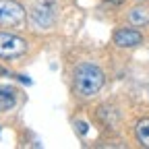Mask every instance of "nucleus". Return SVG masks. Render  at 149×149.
I'll return each mask as SVG.
<instances>
[{"label": "nucleus", "mask_w": 149, "mask_h": 149, "mask_svg": "<svg viewBox=\"0 0 149 149\" xmlns=\"http://www.w3.org/2000/svg\"><path fill=\"white\" fill-rule=\"evenodd\" d=\"M72 85L77 95L81 97H91L102 89L104 85V72L93 66V64H79L72 72Z\"/></svg>", "instance_id": "f257e3e1"}, {"label": "nucleus", "mask_w": 149, "mask_h": 149, "mask_svg": "<svg viewBox=\"0 0 149 149\" xmlns=\"http://www.w3.org/2000/svg\"><path fill=\"white\" fill-rule=\"evenodd\" d=\"M27 52L25 40L13 33H0V58H15Z\"/></svg>", "instance_id": "f03ea898"}, {"label": "nucleus", "mask_w": 149, "mask_h": 149, "mask_svg": "<svg viewBox=\"0 0 149 149\" xmlns=\"http://www.w3.org/2000/svg\"><path fill=\"white\" fill-rule=\"evenodd\" d=\"M25 19L23 6L15 0H0V25H19Z\"/></svg>", "instance_id": "7ed1b4c3"}, {"label": "nucleus", "mask_w": 149, "mask_h": 149, "mask_svg": "<svg viewBox=\"0 0 149 149\" xmlns=\"http://www.w3.org/2000/svg\"><path fill=\"white\" fill-rule=\"evenodd\" d=\"M141 42H143V35L135 29H120L114 33V44L120 48H133V46H139Z\"/></svg>", "instance_id": "20e7f679"}, {"label": "nucleus", "mask_w": 149, "mask_h": 149, "mask_svg": "<svg viewBox=\"0 0 149 149\" xmlns=\"http://www.w3.org/2000/svg\"><path fill=\"white\" fill-rule=\"evenodd\" d=\"M17 104V89L10 85H0V112L13 110Z\"/></svg>", "instance_id": "39448f33"}, {"label": "nucleus", "mask_w": 149, "mask_h": 149, "mask_svg": "<svg viewBox=\"0 0 149 149\" xmlns=\"http://www.w3.org/2000/svg\"><path fill=\"white\" fill-rule=\"evenodd\" d=\"M128 21L133 23V25H137V27L147 25V23H149V8H145V6H135V8H130Z\"/></svg>", "instance_id": "423d86ee"}, {"label": "nucleus", "mask_w": 149, "mask_h": 149, "mask_svg": "<svg viewBox=\"0 0 149 149\" xmlns=\"http://www.w3.org/2000/svg\"><path fill=\"white\" fill-rule=\"evenodd\" d=\"M135 135H137V141H139L143 147H149V118H143V120L137 122Z\"/></svg>", "instance_id": "0eeeda50"}, {"label": "nucleus", "mask_w": 149, "mask_h": 149, "mask_svg": "<svg viewBox=\"0 0 149 149\" xmlns=\"http://www.w3.org/2000/svg\"><path fill=\"white\" fill-rule=\"evenodd\" d=\"M77 126H79V130H81V133H83V135L87 133V124H85V122H79Z\"/></svg>", "instance_id": "6e6552de"}, {"label": "nucleus", "mask_w": 149, "mask_h": 149, "mask_svg": "<svg viewBox=\"0 0 149 149\" xmlns=\"http://www.w3.org/2000/svg\"><path fill=\"white\" fill-rule=\"evenodd\" d=\"M108 2H114V4H120V2H122V0H108Z\"/></svg>", "instance_id": "1a4fd4ad"}, {"label": "nucleus", "mask_w": 149, "mask_h": 149, "mask_svg": "<svg viewBox=\"0 0 149 149\" xmlns=\"http://www.w3.org/2000/svg\"><path fill=\"white\" fill-rule=\"evenodd\" d=\"M139 2H147V0H139Z\"/></svg>", "instance_id": "9d476101"}]
</instances>
